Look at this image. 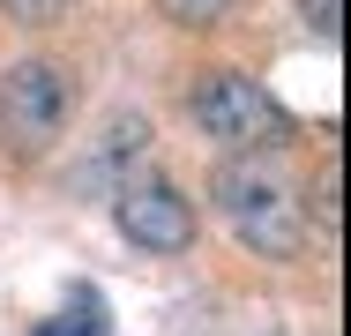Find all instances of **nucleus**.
I'll return each instance as SVG.
<instances>
[{
	"label": "nucleus",
	"instance_id": "nucleus-3",
	"mask_svg": "<svg viewBox=\"0 0 351 336\" xmlns=\"http://www.w3.org/2000/svg\"><path fill=\"white\" fill-rule=\"evenodd\" d=\"M0 128L23 149H45L53 134L68 128V75L53 60H15L0 75Z\"/></svg>",
	"mask_w": 351,
	"mask_h": 336
},
{
	"label": "nucleus",
	"instance_id": "nucleus-6",
	"mask_svg": "<svg viewBox=\"0 0 351 336\" xmlns=\"http://www.w3.org/2000/svg\"><path fill=\"white\" fill-rule=\"evenodd\" d=\"M45 336H112V329H105V299L82 284L68 307H60V322H45Z\"/></svg>",
	"mask_w": 351,
	"mask_h": 336
},
{
	"label": "nucleus",
	"instance_id": "nucleus-5",
	"mask_svg": "<svg viewBox=\"0 0 351 336\" xmlns=\"http://www.w3.org/2000/svg\"><path fill=\"white\" fill-rule=\"evenodd\" d=\"M128 149L142 157V149H149V128H142V120H112V128H105V149L82 165V187H112V195H120V187H128V180H120V157H128Z\"/></svg>",
	"mask_w": 351,
	"mask_h": 336
},
{
	"label": "nucleus",
	"instance_id": "nucleus-4",
	"mask_svg": "<svg viewBox=\"0 0 351 336\" xmlns=\"http://www.w3.org/2000/svg\"><path fill=\"white\" fill-rule=\"evenodd\" d=\"M120 232L135 239L142 254H187L195 247V202L180 195V187H165V180H149V187H120Z\"/></svg>",
	"mask_w": 351,
	"mask_h": 336
},
{
	"label": "nucleus",
	"instance_id": "nucleus-7",
	"mask_svg": "<svg viewBox=\"0 0 351 336\" xmlns=\"http://www.w3.org/2000/svg\"><path fill=\"white\" fill-rule=\"evenodd\" d=\"M165 15H172V23H187V30H210V23L232 15V0H165Z\"/></svg>",
	"mask_w": 351,
	"mask_h": 336
},
{
	"label": "nucleus",
	"instance_id": "nucleus-9",
	"mask_svg": "<svg viewBox=\"0 0 351 336\" xmlns=\"http://www.w3.org/2000/svg\"><path fill=\"white\" fill-rule=\"evenodd\" d=\"M0 8H8L15 23H60V15H68V0H0Z\"/></svg>",
	"mask_w": 351,
	"mask_h": 336
},
{
	"label": "nucleus",
	"instance_id": "nucleus-2",
	"mask_svg": "<svg viewBox=\"0 0 351 336\" xmlns=\"http://www.w3.org/2000/svg\"><path fill=\"white\" fill-rule=\"evenodd\" d=\"M187 112H195V128L210 134V142L239 149V157H269V149L291 142V112H284L254 75H239V67H210V75L195 82Z\"/></svg>",
	"mask_w": 351,
	"mask_h": 336
},
{
	"label": "nucleus",
	"instance_id": "nucleus-8",
	"mask_svg": "<svg viewBox=\"0 0 351 336\" xmlns=\"http://www.w3.org/2000/svg\"><path fill=\"white\" fill-rule=\"evenodd\" d=\"M306 23L337 45V38H344V0H306Z\"/></svg>",
	"mask_w": 351,
	"mask_h": 336
},
{
	"label": "nucleus",
	"instance_id": "nucleus-1",
	"mask_svg": "<svg viewBox=\"0 0 351 336\" xmlns=\"http://www.w3.org/2000/svg\"><path fill=\"white\" fill-rule=\"evenodd\" d=\"M210 195H217V217L232 224L239 247H254L269 262H291L306 247V209H299V195H291L277 157H224Z\"/></svg>",
	"mask_w": 351,
	"mask_h": 336
}]
</instances>
